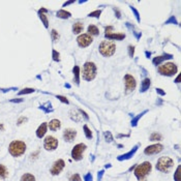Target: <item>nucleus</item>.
Here are the masks:
<instances>
[{"instance_id":"1","label":"nucleus","mask_w":181,"mask_h":181,"mask_svg":"<svg viewBox=\"0 0 181 181\" xmlns=\"http://www.w3.org/2000/svg\"><path fill=\"white\" fill-rule=\"evenodd\" d=\"M8 151L14 157L21 156L22 154H24L25 151H26V144L22 141H12L10 144V147H8Z\"/></svg>"},{"instance_id":"2","label":"nucleus","mask_w":181,"mask_h":181,"mask_svg":"<svg viewBox=\"0 0 181 181\" xmlns=\"http://www.w3.org/2000/svg\"><path fill=\"white\" fill-rule=\"evenodd\" d=\"M174 166V160L169 156H162L157 160L156 170L162 173H169Z\"/></svg>"},{"instance_id":"3","label":"nucleus","mask_w":181,"mask_h":181,"mask_svg":"<svg viewBox=\"0 0 181 181\" xmlns=\"http://www.w3.org/2000/svg\"><path fill=\"white\" fill-rule=\"evenodd\" d=\"M116 51V45L114 41H104L99 45V53L105 57H110Z\"/></svg>"},{"instance_id":"4","label":"nucleus","mask_w":181,"mask_h":181,"mask_svg":"<svg viewBox=\"0 0 181 181\" xmlns=\"http://www.w3.org/2000/svg\"><path fill=\"white\" fill-rule=\"evenodd\" d=\"M83 79L86 81H92L96 76V66L93 62H86L83 66Z\"/></svg>"},{"instance_id":"5","label":"nucleus","mask_w":181,"mask_h":181,"mask_svg":"<svg viewBox=\"0 0 181 181\" xmlns=\"http://www.w3.org/2000/svg\"><path fill=\"white\" fill-rule=\"evenodd\" d=\"M158 72L162 76H168V77H171L174 76L177 72L178 68H177V65L173 62H167L164 64L159 65L158 66Z\"/></svg>"},{"instance_id":"6","label":"nucleus","mask_w":181,"mask_h":181,"mask_svg":"<svg viewBox=\"0 0 181 181\" xmlns=\"http://www.w3.org/2000/svg\"><path fill=\"white\" fill-rule=\"evenodd\" d=\"M151 169H152V166L149 162H143V164H139V166L136 167V170H135L136 177H137L139 180L144 179L145 176L148 175V174L151 172Z\"/></svg>"},{"instance_id":"7","label":"nucleus","mask_w":181,"mask_h":181,"mask_svg":"<svg viewBox=\"0 0 181 181\" xmlns=\"http://www.w3.org/2000/svg\"><path fill=\"white\" fill-rule=\"evenodd\" d=\"M85 150H86V145L83 144V143L76 145L72 150V157L75 160H81L83 158V153H84Z\"/></svg>"},{"instance_id":"8","label":"nucleus","mask_w":181,"mask_h":181,"mask_svg":"<svg viewBox=\"0 0 181 181\" xmlns=\"http://www.w3.org/2000/svg\"><path fill=\"white\" fill-rule=\"evenodd\" d=\"M43 147L48 151H53L58 147V140L53 136H48L43 140Z\"/></svg>"},{"instance_id":"9","label":"nucleus","mask_w":181,"mask_h":181,"mask_svg":"<svg viewBox=\"0 0 181 181\" xmlns=\"http://www.w3.org/2000/svg\"><path fill=\"white\" fill-rule=\"evenodd\" d=\"M124 81H125V92L129 93V92L134 91L137 86V82L136 79L131 75H125L124 77Z\"/></svg>"},{"instance_id":"10","label":"nucleus","mask_w":181,"mask_h":181,"mask_svg":"<svg viewBox=\"0 0 181 181\" xmlns=\"http://www.w3.org/2000/svg\"><path fill=\"white\" fill-rule=\"evenodd\" d=\"M64 167H65L64 160H63V159H58V160H56L53 164V166H52V168H51V170H50V173L52 174V175H54V176L59 175V174L61 173V171L64 169Z\"/></svg>"},{"instance_id":"11","label":"nucleus","mask_w":181,"mask_h":181,"mask_svg":"<svg viewBox=\"0 0 181 181\" xmlns=\"http://www.w3.org/2000/svg\"><path fill=\"white\" fill-rule=\"evenodd\" d=\"M77 41H78V45H79L81 48H86V47H88L90 43L93 41V39H92V36H90L89 34L85 33V34H81V35L78 36Z\"/></svg>"},{"instance_id":"12","label":"nucleus","mask_w":181,"mask_h":181,"mask_svg":"<svg viewBox=\"0 0 181 181\" xmlns=\"http://www.w3.org/2000/svg\"><path fill=\"white\" fill-rule=\"evenodd\" d=\"M164 149V146L162 144H154L151 145V146H148V147L145 148L144 153L147 155H152V154H157L160 151H162Z\"/></svg>"},{"instance_id":"13","label":"nucleus","mask_w":181,"mask_h":181,"mask_svg":"<svg viewBox=\"0 0 181 181\" xmlns=\"http://www.w3.org/2000/svg\"><path fill=\"white\" fill-rule=\"evenodd\" d=\"M76 137H77V131L72 128H66L63 131V139L65 142H72Z\"/></svg>"},{"instance_id":"14","label":"nucleus","mask_w":181,"mask_h":181,"mask_svg":"<svg viewBox=\"0 0 181 181\" xmlns=\"http://www.w3.org/2000/svg\"><path fill=\"white\" fill-rule=\"evenodd\" d=\"M171 58H173V56H172L171 54H164V55H162V56L155 57L154 59L152 60V62H153L154 65H159L162 61L167 60V59H171Z\"/></svg>"},{"instance_id":"15","label":"nucleus","mask_w":181,"mask_h":181,"mask_svg":"<svg viewBox=\"0 0 181 181\" xmlns=\"http://www.w3.org/2000/svg\"><path fill=\"white\" fill-rule=\"evenodd\" d=\"M138 147H139V145H136L135 147H134L133 149L130 150V151H128L127 153H125V154H122V155H120V156H118V160H124V159H129L130 157L133 156V155L135 154L136 152H137Z\"/></svg>"},{"instance_id":"16","label":"nucleus","mask_w":181,"mask_h":181,"mask_svg":"<svg viewBox=\"0 0 181 181\" xmlns=\"http://www.w3.org/2000/svg\"><path fill=\"white\" fill-rule=\"evenodd\" d=\"M47 127H48V125H47L46 122L41 123V125H39V127L37 128V130H36V136H37V138L41 139V138H43V136L46 135V133H47Z\"/></svg>"},{"instance_id":"17","label":"nucleus","mask_w":181,"mask_h":181,"mask_svg":"<svg viewBox=\"0 0 181 181\" xmlns=\"http://www.w3.org/2000/svg\"><path fill=\"white\" fill-rule=\"evenodd\" d=\"M48 12V10H47L46 8H41V10H39V19L43 21L45 27H46V28H48V27H49V21H48V18H47V16L45 14V12Z\"/></svg>"},{"instance_id":"18","label":"nucleus","mask_w":181,"mask_h":181,"mask_svg":"<svg viewBox=\"0 0 181 181\" xmlns=\"http://www.w3.org/2000/svg\"><path fill=\"white\" fill-rule=\"evenodd\" d=\"M60 127H61V122L58 119H53V120H51L50 123H49V128L51 130H53V131L58 130Z\"/></svg>"},{"instance_id":"19","label":"nucleus","mask_w":181,"mask_h":181,"mask_svg":"<svg viewBox=\"0 0 181 181\" xmlns=\"http://www.w3.org/2000/svg\"><path fill=\"white\" fill-rule=\"evenodd\" d=\"M108 39H117V41H121V39H125V34L122 33H111V34H105Z\"/></svg>"},{"instance_id":"20","label":"nucleus","mask_w":181,"mask_h":181,"mask_svg":"<svg viewBox=\"0 0 181 181\" xmlns=\"http://www.w3.org/2000/svg\"><path fill=\"white\" fill-rule=\"evenodd\" d=\"M83 29H84V24L81 23V22H77V23L72 25V32L75 34L81 33L83 31Z\"/></svg>"},{"instance_id":"21","label":"nucleus","mask_w":181,"mask_h":181,"mask_svg":"<svg viewBox=\"0 0 181 181\" xmlns=\"http://www.w3.org/2000/svg\"><path fill=\"white\" fill-rule=\"evenodd\" d=\"M149 87H150V79L146 78V79L143 80L142 84H141V89H140V91L141 92H145L147 89H149Z\"/></svg>"},{"instance_id":"22","label":"nucleus","mask_w":181,"mask_h":181,"mask_svg":"<svg viewBox=\"0 0 181 181\" xmlns=\"http://www.w3.org/2000/svg\"><path fill=\"white\" fill-rule=\"evenodd\" d=\"M70 16H72L70 12H66V10H60L57 12V17L60 18V19H68Z\"/></svg>"},{"instance_id":"23","label":"nucleus","mask_w":181,"mask_h":181,"mask_svg":"<svg viewBox=\"0 0 181 181\" xmlns=\"http://www.w3.org/2000/svg\"><path fill=\"white\" fill-rule=\"evenodd\" d=\"M98 33H99V30L95 25H90V26L88 27V34H89L90 36L98 35Z\"/></svg>"},{"instance_id":"24","label":"nucleus","mask_w":181,"mask_h":181,"mask_svg":"<svg viewBox=\"0 0 181 181\" xmlns=\"http://www.w3.org/2000/svg\"><path fill=\"white\" fill-rule=\"evenodd\" d=\"M8 176V171H7L6 167L3 166V164H0V178L1 179H5Z\"/></svg>"},{"instance_id":"25","label":"nucleus","mask_w":181,"mask_h":181,"mask_svg":"<svg viewBox=\"0 0 181 181\" xmlns=\"http://www.w3.org/2000/svg\"><path fill=\"white\" fill-rule=\"evenodd\" d=\"M20 181H35V177L32 174L26 173L21 177V180Z\"/></svg>"},{"instance_id":"26","label":"nucleus","mask_w":181,"mask_h":181,"mask_svg":"<svg viewBox=\"0 0 181 181\" xmlns=\"http://www.w3.org/2000/svg\"><path fill=\"white\" fill-rule=\"evenodd\" d=\"M72 72H74V75H75V82L77 83V84H79V81H80V67L79 66H77L76 65L75 67H74V70H72Z\"/></svg>"},{"instance_id":"27","label":"nucleus","mask_w":181,"mask_h":181,"mask_svg":"<svg viewBox=\"0 0 181 181\" xmlns=\"http://www.w3.org/2000/svg\"><path fill=\"white\" fill-rule=\"evenodd\" d=\"M146 112H147V111H144V112H143V113L139 114V115H138L137 117H135V118H134L133 120H131V125H133V126H136V125H137V123H138V121H139V119H140L141 117H142V116L144 115L145 113H146Z\"/></svg>"},{"instance_id":"28","label":"nucleus","mask_w":181,"mask_h":181,"mask_svg":"<svg viewBox=\"0 0 181 181\" xmlns=\"http://www.w3.org/2000/svg\"><path fill=\"white\" fill-rule=\"evenodd\" d=\"M162 139V136L157 133H153L150 136V141H159Z\"/></svg>"},{"instance_id":"29","label":"nucleus","mask_w":181,"mask_h":181,"mask_svg":"<svg viewBox=\"0 0 181 181\" xmlns=\"http://www.w3.org/2000/svg\"><path fill=\"white\" fill-rule=\"evenodd\" d=\"M180 170H181L180 166H178L176 172L174 174V179H175V181H180Z\"/></svg>"},{"instance_id":"30","label":"nucleus","mask_w":181,"mask_h":181,"mask_svg":"<svg viewBox=\"0 0 181 181\" xmlns=\"http://www.w3.org/2000/svg\"><path fill=\"white\" fill-rule=\"evenodd\" d=\"M32 92H34V89H32V88H25V89L21 90V91L19 92V95H23V94H27V93H32Z\"/></svg>"},{"instance_id":"31","label":"nucleus","mask_w":181,"mask_h":181,"mask_svg":"<svg viewBox=\"0 0 181 181\" xmlns=\"http://www.w3.org/2000/svg\"><path fill=\"white\" fill-rule=\"evenodd\" d=\"M84 131H85V135H86V137L88 138V139H91V138H92V133H91V130L88 128V126H87V125H84Z\"/></svg>"},{"instance_id":"32","label":"nucleus","mask_w":181,"mask_h":181,"mask_svg":"<svg viewBox=\"0 0 181 181\" xmlns=\"http://www.w3.org/2000/svg\"><path fill=\"white\" fill-rule=\"evenodd\" d=\"M51 34H52V39H53L54 41H57L58 39H59V34H58V32L56 31L55 29H53V30H52Z\"/></svg>"},{"instance_id":"33","label":"nucleus","mask_w":181,"mask_h":181,"mask_svg":"<svg viewBox=\"0 0 181 181\" xmlns=\"http://www.w3.org/2000/svg\"><path fill=\"white\" fill-rule=\"evenodd\" d=\"M105 139H106L107 142H112V141H113L112 134L110 133V131H106V133H105Z\"/></svg>"},{"instance_id":"34","label":"nucleus","mask_w":181,"mask_h":181,"mask_svg":"<svg viewBox=\"0 0 181 181\" xmlns=\"http://www.w3.org/2000/svg\"><path fill=\"white\" fill-rule=\"evenodd\" d=\"M100 14H101V10H95V12H90L88 16H89V17H92V18H99Z\"/></svg>"},{"instance_id":"35","label":"nucleus","mask_w":181,"mask_h":181,"mask_svg":"<svg viewBox=\"0 0 181 181\" xmlns=\"http://www.w3.org/2000/svg\"><path fill=\"white\" fill-rule=\"evenodd\" d=\"M70 181H82V179H81L79 174H74V175H72V177H70Z\"/></svg>"},{"instance_id":"36","label":"nucleus","mask_w":181,"mask_h":181,"mask_svg":"<svg viewBox=\"0 0 181 181\" xmlns=\"http://www.w3.org/2000/svg\"><path fill=\"white\" fill-rule=\"evenodd\" d=\"M52 54H53V60L54 61H59L60 60V58H59V53H58L56 50H53V52H52Z\"/></svg>"},{"instance_id":"37","label":"nucleus","mask_w":181,"mask_h":181,"mask_svg":"<svg viewBox=\"0 0 181 181\" xmlns=\"http://www.w3.org/2000/svg\"><path fill=\"white\" fill-rule=\"evenodd\" d=\"M170 23H174V24H178V22L176 21V18L174 17V16H172L171 18H170L168 21H166V24H170Z\"/></svg>"},{"instance_id":"38","label":"nucleus","mask_w":181,"mask_h":181,"mask_svg":"<svg viewBox=\"0 0 181 181\" xmlns=\"http://www.w3.org/2000/svg\"><path fill=\"white\" fill-rule=\"evenodd\" d=\"M84 180L85 181H93V178H92V175L90 173L86 174L84 176Z\"/></svg>"},{"instance_id":"39","label":"nucleus","mask_w":181,"mask_h":181,"mask_svg":"<svg viewBox=\"0 0 181 181\" xmlns=\"http://www.w3.org/2000/svg\"><path fill=\"white\" fill-rule=\"evenodd\" d=\"M128 53H129L130 57H133L134 53H135V47H133V46H129V47H128Z\"/></svg>"},{"instance_id":"40","label":"nucleus","mask_w":181,"mask_h":181,"mask_svg":"<svg viewBox=\"0 0 181 181\" xmlns=\"http://www.w3.org/2000/svg\"><path fill=\"white\" fill-rule=\"evenodd\" d=\"M130 8H131V10H133V12H135V14H136V18H137L138 22H140V16H139V12H138V10H136L135 7H133V6H130Z\"/></svg>"},{"instance_id":"41","label":"nucleus","mask_w":181,"mask_h":181,"mask_svg":"<svg viewBox=\"0 0 181 181\" xmlns=\"http://www.w3.org/2000/svg\"><path fill=\"white\" fill-rule=\"evenodd\" d=\"M57 98L59 99V100L62 101V103H64V104H68L67 98H65L64 96H61V95H57Z\"/></svg>"},{"instance_id":"42","label":"nucleus","mask_w":181,"mask_h":181,"mask_svg":"<svg viewBox=\"0 0 181 181\" xmlns=\"http://www.w3.org/2000/svg\"><path fill=\"white\" fill-rule=\"evenodd\" d=\"M112 30H113V27H112V26H108L106 28V34H111V33H113V32H111Z\"/></svg>"},{"instance_id":"43","label":"nucleus","mask_w":181,"mask_h":181,"mask_svg":"<svg viewBox=\"0 0 181 181\" xmlns=\"http://www.w3.org/2000/svg\"><path fill=\"white\" fill-rule=\"evenodd\" d=\"M104 173H105L104 171L98 172V175H97V179H98V181H101V178H103V175H104Z\"/></svg>"},{"instance_id":"44","label":"nucleus","mask_w":181,"mask_h":181,"mask_svg":"<svg viewBox=\"0 0 181 181\" xmlns=\"http://www.w3.org/2000/svg\"><path fill=\"white\" fill-rule=\"evenodd\" d=\"M23 121H27V118H26V117H21V118H20L19 120H18V124H19V125H20V124H21V123L23 122Z\"/></svg>"},{"instance_id":"45","label":"nucleus","mask_w":181,"mask_h":181,"mask_svg":"<svg viewBox=\"0 0 181 181\" xmlns=\"http://www.w3.org/2000/svg\"><path fill=\"white\" fill-rule=\"evenodd\" d=\"M156 92L158 94H160V95H164V94H166V92L164 91H162V89H160V88H157L156 89Z\"/></svg>"},{"instance_id":"46","label":"nucleus","mask_w":181,"mask_h":181,"mask_svg":"<svg viewBox=\"0 0 181 181\" xmlns=\"http://www.w3.org/2000/svg\"><path fill=\"white\" fill-rule=\"evenodd\" d=\"M23 99H12V103H21Z\"/></svg>"},{"instance_id":"47","label":"nucleus","mask_w":181,"mask_h":181,"mask_svg":"<svg viewBox=\"0 0 181 181\" xmlns=\"http://www.w3.org/2000/svg\"><path fill=\"white\" fill-rule=\"evenodd\" d=\"M0 130H4V126H3L2 123H0Z\"/></svg>"},{"instance_id":"48","label":"nucleus","mask_w":181,"mask_h":181,"mask_svg":"<svg viewBox=\"0 0 181 181\" xmlns=\"http://www.w3.org/2000/svg\"><path fill=\"white\" fill-rule=\"evenodd\" d=\"M179 79H180V76H178V77H177V79L175 80V82H176V83H179Z\"/></svg>"},{"instance_id":"49","label":"nucleus","mask_w":181,"mask_h":181,"mask_svg":"<svg viewBox=\"0 0 181 181\" xmlns=\"http://www.w3.org/2000/svg\"><path fill=\"white\" fill-rule=\"evenodd\" d=\"M141 180H142V181H146V180H145V179H141Z\"/></svg>"}]
</instances>
